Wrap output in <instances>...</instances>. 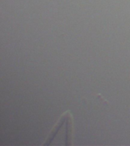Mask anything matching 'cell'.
<instances>
[{"instance_id": "1", "label": "cell", "mask_w": 130, "mask_h": 146, "mask_svg": "<svg viewBox=\"0 0 130 146\" xmlns=\"http://www.w3.org/2000/svg\"><path fill=\"white\" fill-rule=\"evenodd\" d=\"M74 134L73 117L69 111L64 113L48 134L43 145H72Z\"/></svg>"}]
</instances>
